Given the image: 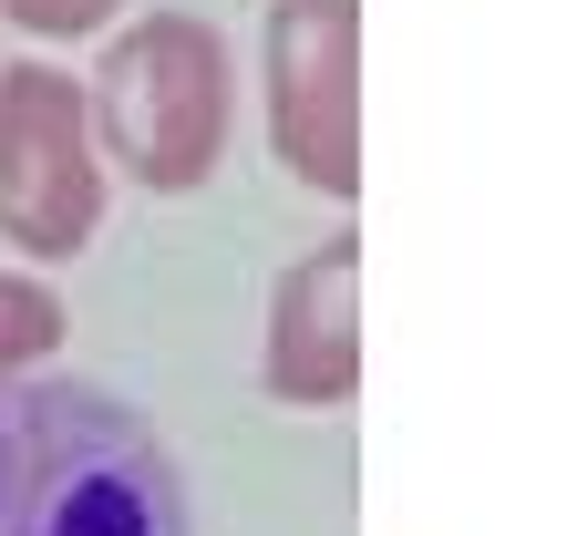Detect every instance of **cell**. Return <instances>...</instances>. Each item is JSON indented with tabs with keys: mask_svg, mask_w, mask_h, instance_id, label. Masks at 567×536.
<instances>
[{
	"mask_svg": "<svg viewBox=\"0 0 567 536\" xmlns=\"http://www.w3.org/2000/svg\"><path fill=\"white\" fill-rule=\"evenodd\" d=\"M0 536H196V506L124 392L31 372L0 392Z\"/></svg>",
	"mask_w": 567,
	"mask_h": 536,
	"instance_id": "1",
	"label": "cell"
},
{
	"mask_svg": "<svg viewBox=\"0 0 567 536\" xmlns=\"http://www.w3.org/2000/svg\"><path fill=\"white\" fill-rule=\"evenodd\" d=\"M93 155L145 196H196L238 134V52L207 11H135L83 83Z\"/></svg>",
	"mask_w": 567,
	"mask_h": 536,
	"instance_id": "2",
	"label": "cell"
},
{
	"mask_svg": "<svg viewBox=\"0 0 567 536\" xmlns=\"http://www.w3.org/2000/svg\"><path fill=\"white\" fill-rule=\"evenodd\" d=\"M104 227V155H93L83 83L62 62H0V248L52 268Z\"/></svg>",
	"mask_w": 567,
	"mask_h": 536,
	"instance_id": "3",
	"label": "cell"
},
{
	"mask_svg": "<svg viewBox=\"0 0 567 536\" xmlns=\"http://www.w3.org/2000/svg\"><path fill=\"white\" fill-rule=\"evenodd\" d=\"M269 145L330 207L361 196V0H269Z\"/></svg>",
	"mask_w": 567,
	"mask_h": 536,
	"instance_id": "4",
	"label": "cell"
},
{
	"mask_svg": "<svg viewBox=\"0 0 567 536\" xmlns=\"http://www.w3.org/2000/svg\"><path fill=\"white\" fill-rule=\"evenodd\" d=\"M258 382L289 413H341L361 392V238L330 227L299 248L269 289V341H258Z\"/></svg>",
	"mask_w": 567,
	"mask_h": 536,
	"instance_id": "5",
	"label": "cell"
},
{
	"mask_svg": "<svg viewBox=\"0 0 567 536\" xmlns=\"http://www.w3.org/2000/svg\"><path fill=\"white\" fill-rule=\"evenodd\" d=\"M62 341H73V310H62V289L42 279V268H0V392L31 382Z\"/></svg>",
	"mask_w": 567,
	"mask_h": 536,
	"instance_id": "6",
	"label": "cell"
},
{
	"mask_svg": "<svg viewBox=\"0 0 567 536\" xmlns=\"http://www.w3.org/2000/svg\"><path fill=\"white\" fill-rule=\"evenodd\" d=\"M124 0H0V21L42 31V42H83V31H114Z\"/></svg>",
	"mask_w": 567,
	"mask_h": 536,
	"instance_id": "7",
	"label": "cell"
}]
</instances>
